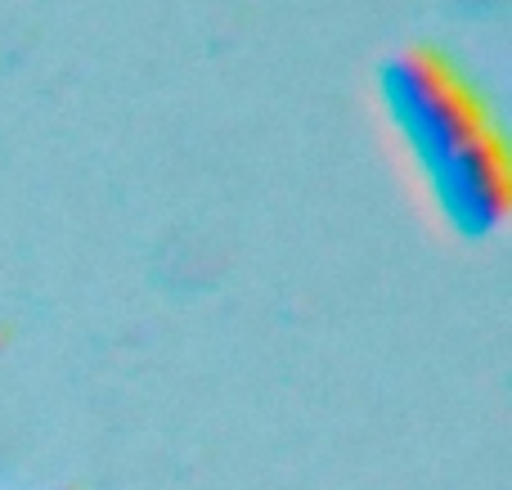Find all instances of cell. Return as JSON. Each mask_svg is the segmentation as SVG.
I'll return each mask as SVG.
<instances>
[{"instance_id":"obj_1","label":"cell","mask_w":512,"mask_h":490,"mask_svg":"<svg viewBox=\"0 0 512 490\" xmlns=\"http://www.w3.org/2000/svg\"><path fill=\"white\" fill-rule=\"evenodd\" d=\"M396 113L405 131L414 135L418 158L432 167L445 203L463 216V225H486L504 207V167L499 144L486 135L468 86L450 77V68L427 54L400 63V77H391Z\"/></svg>"}]
</instances>
